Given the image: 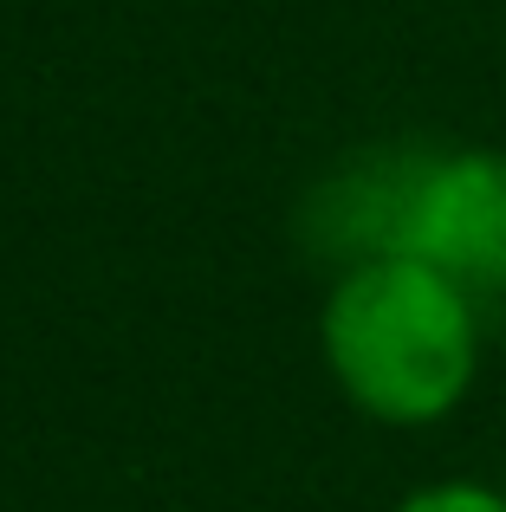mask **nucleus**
I'll list each match as a JSON object with an SVG mask.
<instances>
[{"instance_id": "nucleus-1", "label": "nucleus", "mask_w": 506, "mask_h": 512, "mask_svg": "<svg viewBox=\"0 0 506 512\" xmlns=\"http://www.w3.org/2000/svg\"><path fill=\"white\" fill-rule=\"evenodd\" d=\"M318 344L351 409L390 428H429L448 422L481 376V299L416 253H377L331 279Z\"/></svg>"}, {"instance_id": "nucleus-2", "label": "nucleus", "mask_w": 506, "mask_h": 512, "mask_svg": "<svg viewBox=\"0 0 506 512\" xmlns=\"http://www.w3.org/2000/svg\"><path fill=\"white\" fill-rule=\"evenodd\" d=\"M396 253L442 266L474 299H506V150H422Z\"/></svg>"}, {"instance_id": "nucleus-3", "label": "nucleus", "mask_w": 506, "mask_h": 512, "mask_svg": "<svg viewBox=\"0 0 506 512\" xmlns=\"http://www.w3.org/2000/svg\"><path fill=\"white\" fill-rule=\"evenodd\" d=\"M422 150L429 143H383V150L351 156L338 175H325L305 195V247L318 260H338V273L357 260H377V253H396Z\"/></svg>"}, {"instance_id": "nucleus-4", "label": "nucleus", "mask_w": 506, "mask_h": 512, "mask_svg": "<svg viewBox=\"0 0 506 512\" xmlns=\"http://www.w3.org/2000/svg\"><path fill=\"white\" fill-rule=\"evenodd\" d=\"M390 512H506V493L487 480H429V487L403 493Z\"/></svg>"}]
</instances>
